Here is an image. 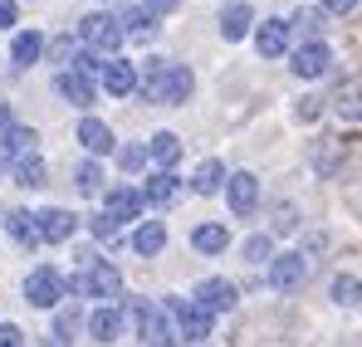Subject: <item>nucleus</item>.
I'll return each mask as SVG.
<instances>
[{
  "instance_id": "obj_25",
  "label": "nucleus",
  "mask_w": 362,
  "mask_h": 347,
  "mask_svg": "<svg viewBox=\"0 0 362 347\" xmlns=\"http://www.w3.org/2000/svg\"><path fill=\"white\" fill-rule=\"evenodd\" d=\"M191 245H196L201 254H221V249L230 245V235H226V225L206 220V225H196V230H191Z\"/></svg>"
},
{
  "instance_id": "obj_9",
  "label": "nucleus",
  "mask_w": 362,
  "mask_h": 347,
  "mask_svg": "<svg viewBox=\"0 0 362 347\" xmlns=\"http://www.w3.org/2000/svg\"><path fill=\"white\" fill-rule=\"evenodd\" d=\"M289 25H284V15H274V20H259L255 25V45H259V54L264 59H279L284 49H289Z\"/></svg>"
},
{
  "instance_id": "obj_34",
  "label": "nucleus",
  "mask_w": 362,
  "mask_h": 347,
  "mask_svg": "<svg viewBox=\"0 0 362 347\" xmlns=\"http://www.w3.org/2000/svg\"><path fill=\"white\" fill-rule=\"evenodd\" d=\"M269 225H274L279 235H284V230H299V211H294V206H274V220H269Z\"/></svg>"
},
{
  "instance_id": "obj_18",
  "label": "nucleus",
  "mask_w": 362,
  "mask_h": 347,
  "mask_svg": "<svg viewBox=\"0 0 362 347\" xmlns=\"http://www.w3.org/2000/svg\"><path fill=\"white\" fill-rule=\"evenodd\" d=\"M78 142H83L93 157H103V152H113V127L98 122V117H83V122H78Z\"/></svg>"
},
{
  "instance_id": "obj_31",
  "label": "nucleus",
  "mask_w": 362,
  "mask_h": 347,
  "mask_svg": "<svg viewBox=\"0 0 362 347\" xmlns=\"http://www.w3.org/2000/svg\"><path fill=\"white\" fill-rule=\"evenodd\" d=\"M74 186H78L83 196H98V191H103V172H98V162H83V167L74 172Z\"/></svg>"
},
{
  "instance_id": "obj_24",
  "label": "nucleus",
  "mask_w": 362,
  "mask_h": 347,
  "mask_svg": "<svg viewBox=\"0 0 362 347\" xmlns=\"http://www.w3.org/2000/svg\"><path fill=\"white\" fill-rule=\"evenodd\" d=\"M226 186V167L216 162V157H206L201 167H196V176H191V191H201V196H216Z\"/></svg>"
},
{
  "instance_id": "obj_16",
  "label": "nucleus",
  "mask_w": 362,
  "mask_h": 347,
  "mask_svg": "<svg viewBox=\"0 0 362 347\" xmlns=\"http://www.w3.org/2000/svg\"><path fill=\"white\" fill-rule=\"evenodd\" d=\"M142 191H132V186H118V191H108V211L103 216H113V220H137L142 216Z\"/></svg>"
},
{
  "instance_id": "obj_39",
  "label": "nucleus",
  "mask_w": 362,
  "mask_h": 347,
  "mask_svg": "<svg viewBox=\"0 0 362 347\" xmlns=\"http://www.w3.org/2000/svg\"><path fill=\"white\" fill-rule=\"evenodd\" d=\"M181 0H147V5H142V10H147V15H172V10H177Z\"/></svg>"
},
{
  "instance_id": "obj_19",
  "label": "nucleus",
  "mask_w": 362,
  "mask_h": 347,
  "mask_svg": "<svg viewBox=\"0 0 362 347\" xmlns=\"http://www.w3.org/2000/svg\"><path fill=\"white\" fill-rule=\"evenodd\" d=\"M88 333H93L98 343H118L122 338V313L118 308H93V313H88Z\"/></svg>"
},
{
  "instance_id": "obj_4",
  "label": "nucleus",
  "mask_w": 362,
  "mask_h": 347,
  "mask_svg": "<svg viewBox=\"0 0 362 347\" xmlns=\"http://www.w3.org/2000/svg\"><path fill=\"white\" fill-rule=\"evenodd\" d=\"M78 40H83V49L98 59H108L113 49L122 45V30H118V15H103V10H93V15H83L78 20Z\"/></svg>"
},
{
  "instance_id": "obj_41",
  "label": "nucleus",
  "mask_w": 362,
  "mask_h": 347,
  "mask_svg": "<svg viewBox=\"0 0 362 347\" xmlns=\"http://www.w3.org/2000/svg\"><path fill=\"white\" fill-rule=\"evenodd\" d=\"M49 54L64 59V64H74V45H69V40H54V45H49Z\"/></svg>"
},
{
  "instance_id": "obj_44",
  "label": "nucleus",
  "mask_w": 362,
  "mask_h": 347,
  "mask_svg": "<svg viewBox=\"0 0 362 347\" xmlns=\"http://www.w3.org/2000/svg\"><path fill=\"white\" fill-rule=\"evenodd\" d=\"M5 167H15V162H10V152H5V147H0V172H5Z\"/></svg>"
},
{
  "instance_id": "obj_29",
  "label": "nucleus",
  "mask_w": 362,
  "mask_h": 347,
  "mask_svg": "<svg viewBox=\"0 0 362 347\" xmlns=\"http://www.w3.org/2000/svg\"><path fill=\"white\" fill-rule=\"evenodd\" d=\"M333 303H343V308L362 303V279H353V274H338V279H333Z\"/></svg>"
},
{
  "instance_id": "obj_14",
  "label": "nucleus",
  "mask_w": 362,
  "mask_h": 347,
  "mask_svg": "<svg viewBox=\"0 0 362 347\" xmlns=\"http://www.w3.org/2000/svg\"><path fill=\"white\" fill-rule=\"evenodd\" d=\"M98 78H103V88H108L113 98H127V93H137V69H132V64H122V59H108Z\"/></svg>"
},
{
  "instance_id": "obj_43",
  "label": "nucleus",
  "mask_w": 362,
  "mask_h": 347,
  "mask_svg": "<svg viewBox=\"0 0 362 347\" xmlns=\"http://www.w3.org/2000/svg\"><path fill=\"white\" fill-rule=\"evenodd\" d=\"M10 127H15V113H10V103L0 98V132H10Z\"/></svg>"
},
{
  "instance_id": "obj_6",
  "label": "nucleus",
  "mask_w": 362,
  "mask_h": 347,
  "mask_svg": "<svg viewBox=\"0 0 362 347\" xmlns=\"http://www.w3.org/2000/svg\"><path fill=\"white\" fill-rule=\"evenodd\" d=\"M64 293H69V279H64L59 269H49V264H40L25 279V303H35V308H59Z\"/></svg>"
},
{
  "instance_id": "obj_10",
  "label": "nucleus",
  "mask_w": 362,
  "mask_h": 347,
  "mask_svg": "<svg viewBox=\"0 0 362 347\" xmlns=\"http://www.w3.org/2000/svg\"><path fill=\"white\" fill-rule=\"evenodd\" d=\"M54 88H59L64 103H74V108H93V98H98V83L83 78V73H74V69H64L59 78H54Z\"/></svg>"
},
{
  "instance_id": "obj_20",
  "label": "nucleus",
  "mask_w": 362,
  "mask_h": 347,
  "mask_svg": "<svg viewBox=\"0 0 362 347\" xmlns=\"http://www.w3.org/2000/svg\"><path fill=\"white\" fill-rule=\"evenodd\" d=\"M177 196H181V176H172V172H157L147 181V191H142L147 206H172Z\"/></svg>"
},
{
  "instance_id": "obj_13",
  "label": "nucleus",
  "mask_w": 362,
  "mask_h": 347,
  "mask_svg": "<svg viewBox=\"0 0 362 347\" xmlns=\"http://www.w3.org/2000/svg\"><path fill=\"white\" fill-rule=\"evenodd\" d=\"M303 279H308V259L303 254H279L274 264H269V284L284 293V289H299Z\"/></svg>"
},
{
  "instance_id": "obj_27",
  "label": "nucleus",
  "mask_w": 362,
  "mask_h": 347,
  "mask_svg": "<svg viewBox=\"0 0 362 347\" xmlns=\"http://www.w3.org/2000/svg\"><path fill=\"white\" fill-rule=\"evenodd\" d=\"M167 245V225L162 220H147V225H137V235H132V249L137 254H157Z\"/></svg>"
},
{
  "instance_id": "obj_23",
  "label": "nucleus",
  "mask_w": 362,
  "mask_h": 347,
  "mask_svg": "<svg viewBox=\"0 0 362 347\" xmlns=\"http://www.w3.org/2000/svg\"><path fill=\"white\" fill-rule=\"evenodd\" d=\"M45 54V35H35V30H20L15 35V45H10V59L20 64V69H30L35 59Z\"/></svg>"
},
{
  "instance_id": "obj_36",
  "label": "nucleus",
  "mask_w": 362,
  "mask_h": 347,
  "mask_svg": "<svg viewBox=\"0 0 362 347\" xmlns=\"http://www.w3.org/2000/svg\"><path fill=\"white\" fill-rule=\"evenodd\" d=\"M93 235L98 240H118V220L113 216H93Z\"/></svg>"
},
{
  "instance_id": "obj_40",
  "label": "nucleus",
  "mask_w": 362,
  "mask_h": 347,
  "mask_svg": "<svg viewBox=\"0 0 362 347\" xmlns=\"http://www.w3.org/2000/svg\"><path fill=\"white\" fill-rule=\"evenodd\" d=\"M318 5H323V10H328V15H348V10H353V5H358V0H318Z\"/></svg>"
},
{
  "instance_id": "obj_26",
  "label": "nucleus",
  "mask_w": 362,
  "mask_h": 347,
  "mask_svg": "<svg viewBox=\"0 0 362 347\" xmlns=\"http://www.w3.org/2000/svg\"><path fill=\"white\" fill-rule=\"evenodd\" d=\"M5 230H10L15 245H25V249L40 245V230H35V216H30V211H10V216H5Z\"/></svg>"
},
{
  "instance_id": "obj_33",
  "label": "nucleus",
  "mask_w": 362,
  "mask_h": 347,
  "mask_svg": "<svg viewBox=\"0 0 362 347\" xmlns=\"http://www.w3.org/2000/svg\"><path fill=\"white\" fill-rule=\"evenodd\" d=\"M259 259H269V240L264 235H250L245 240V264H259Z\"/></svg>"
},
{
  "instance_id": "obj_42",
  "label": "nucleus",
  "mask_w": 362,
  "mask_h": 347,
  "mask_svg": "<svg viewBox=\"0 0 362 347\" xmlns=\"http://www.w3.org/2000/svg\"><path fill=\"white\" fill-rule=\"evenodd\" d=\"M15 25V0H0V30Z\"/></svg>"
},
{
  "instance_id": "obj_7",
  "label": "nucleus",
  "mask_w": 362,
  "mask_h": 347,
  "mask_svg": "<svg viewBox=\"0 0 362 347\" xmlns=\"http://www.w3.org/2000/svg\"><path fill=\"white\" fill-rule=\"evenodd\" d=\"M226 201H230V211H235V216H250V211L259 206V176H255V172L226 176Z\"/></svg>"
},
{
  "instance_id": "obj_30",
  "label": "nucleus",
  "mask_w": 362,
  "mask_h": 347,
  "mask_svg": "<svg viewBox=\"0 0 362 347\" xmlns=\"http://www.w3.org/2000/svg\"><path fill=\"white\" fill-rule=\"evenodd\" d=\"M338 113L362 117V83H358V78H348V83L338 88Z\"/></svg>"
},
{
  "instance_id": "obj_8",
  "label": "nucleus",
  "mask_w": 362,
  "mask_h": 347,
  "mask_svg": "<svg viewBox=\"0 0 362 347\" xmlns=\"http://www.w3.org/2000/svg\"><path fill=\"white\" fill-rule=\"evenodd\" d=\"M289 69L299 73V78H323L328 69H333V54H328V45L318 40V45H299L294 59H289Z\"/></svg>"
},
{
  "instance_id": "obj_21",
  "label": "nucleus",
  "mask_w": 362,
  "mask_h": 347,
  "mask_svg": "<svg viewBox=\"0 0 362 347\" xmlns=\"http://www.w3.org/2000/svg\"><path fill=\"white\" fill-rule=\"evenodd\" d=\"M245 30H255V10L250 5H226L221 10V35L226 40H245Z\"/></svg>"
},
{
  "instance_id": "obj_2",
  "label": "nucleus",
  "mask_w": 362,
  "mask_h": 347,
  "mask_svg": "<svg viewBox=\"0 0 362 347\" xmlns=\"http://www.w3.org/2000/svg\"><path fill=\"white\" fill-rule=\"evenodd\" d=\"M69 289L83 293V298H122V274L108 264V259H93V254H83V274L78 279H69Z\"/></svg>"
},
{
  "instance_id": "obj_15",
  "label": "nucleus",
  "mask_w": 362,
  "mask_h": 347,
  "mask_svg": "<svg viewBox=\"0 0 362 347\" xmlns=\"http://www.w3.org/2000/svg\"><path fill=\"white\" fill-rule=\"evenodd\" d=\"M0 147L10 152V162H25V157H40V132H35V127H20V122H15V127H10V132L0 137Z\"/></svg>"
},
{
  "instance_id": "obj_17",
  "label": "nucleus",
  "mask_w": 362,
  "mask_h": 347,
  "mask_svg": "<svg viewBox=\"0 0 362 347\" xmlns=\"http://www.w3.org/2000/svg\"><path fill=\"white\" fill-rule=\"evenodd\" d=\"M118 30H122V40L132 35V40H152L157 35V15H147L142 5H127L118 15Z\"/></svg>"
},
{
  "instance_id": "obj_32",
  "label": "nucleus",
  "mask_w": 362,
  "mask_h": 347,
  "mask_svg": "<svg viewBox=\"0 0 362 347\" xmlns=\"http://www.w3.org/2000/svg\"><path fill=\"white\" fill-rule=\"evenodd\" d=\"M15 181H20V186H45V162H40V157L15 162Z\"/></svg>"
},
{
  "instance_id": "obj_28",
  "label": "nucleus",
  "mask_w": 362,
  "mask_h": 347,
  "mask_svg": "<svg viewBox=\"0 0 362 347\" xmlns=\"http://www.w3.org/2000/svg\"><path fill=\"white\" fill-rule=\"evenodd\" d=\"M318 30H323V15H318V10H294L289 35H299V40H308V45H318Z\"/></svg>"
},
{
  "instance_id": "obj_3",
  "label": "nucleus",
  "mask_w": 362,
  "mask_h": 347,
  "mask_svg": "<svg viewBox=\"0 0 362 347\" xmlns=\"http://www.w3.org/2000/svg\"><path fill=\"white\" fill-rule=\"evenodd\" d=\"M132 313H137V333H142V343H147V347H177L181 343L177 323H172V313H167L162 303L137 298V303H132Z\"/></svg>"
},
{
  "instance_id": "obj_12",
  "label": "nucleus",
  "mask_w": 362,
  "mask_h": 347,
  "mask_svg": "<svg viewBox=\"0 0 362 347\" xmlns=\"http://www.w3.org/2000/svg\"><path fill=\"white\" fill-rule=\"evenodd\" d=\"M235 298H240V293H235L230 279H201V284H196V303L211 308V313H230Z\"/></svg>"
},
{
  "instance_id": "obj_22",
  "label": "nucleus",
  "mask_w": 362,
  "mask_h": 347,
  "mask_svg": "<svg viewBox=\"0 0 362 347\" xmlns=\"http://www.w3.org/2000/svg\"><path fill=\"white\" fill-rule=\"evenodd\" d=\"M147 157H157L162 172H172V167L181 162V137H177V132H157V137L147 142Z\"/></svg>"
},
{
  "instance_id": "obj_11",
  "label": "nucleus",
  "mask_w": 362,
  "mask_h": 347,
  "mask_svg": "<svg viewBox=\"0 0 362 347\" xmlns=\"http://www.w3.org/2000/svg\"><path fill=\"white\" fill-rule=\"evenodd\" d=\"M35 230H40V240H49V245H64V240H74V230H78V216L74 211H40L35 216Z\"/></svg>"
},
{
  "instance_id": "obj_5",
  "label": "nucleus",
  "mask_w": 362,
  "mask_h": 347,
  "mask_svg": "<svg viewBox=\"0 0 362 347\" xmlns=\"http://www.w3.org/2000/svg\"><path fill=\"white\" fill-rule=\"evenodd\" d=\"M167 313H172V323H177L181 343H206V338H211V328H216V313H211V308H201L196 298H172V303H167Z\"/></svg>"
},
{
  "instance_id": "obj_37",
  "label": "nucleus",
  "mask_w": 362,
  "mask_h": 347,
  "mask_svg": "<svg viewBox=\"0 0 362 347\" xmlns=\"http://www.w3.org/2000/svg\"><path fill=\"white\" fill-rule=\"evenodd\" d=\"M0 347H25V333L15 323H0Z\"/></svg>"
},
{
  "instance_id": "obj_38",
  "label": "nucleus",
  "mask_w": 362,
  "mask_h": 347,
  "mask_svg": "<svg viewBox=\"0 0 362 347\" xmlns=\"http://www.w3.org/2000/svg\"><path fill=\"white\" fill-rule=\"evenodd\" d=\"M318 113H323V98H299V117L303 122H313Z\"/></svg>"
},
{
  "instance_id": "obj_45",
  "label": "nucleus",
  "mask_w": 362,
  "mask_h": 347,
  "mask_svg": "<svg viewBox=\"0 0 362 347\" xmlns=\"http://www.w3.org/2000/svg\"><path fill=\"white\" fill-rule=\"evenodd\" d=\"M0 220H5V211H0Z\"/></svg>"
},
{
  "instance_id": "obj_1",
  "label": "nucleus",
  "mask_w": 362,
  "mask_h": 347,
  "mask_svg": "<svg viewBox=\"0 0 362 347\" xmlns=\"http://www.w3.org/2000/svg\"><path fill=\"white\" fill-rule=\"evenodd\" d=\"M137 88H142V98H147V103H167V108H177V103L191 98L196 78H191V69H186V64H172V59H147V64H142V73H137Z\"/></svg>"
},
{
  "instance_id": "obj_35",
  "label": "nucleus",
  "mask_w": 362,
  "mask_h": 347,
  "mask_svg": "<svg viewBox=\"0 0 362 347\" xmlns=\"http://www.w3.org/2000/svg\"><path fill=\"white\" fill-rule=\"evenodd\" d=\"M147 162V147H118V167L122 172H137Z\"/></svg>"
}]
</instances>
